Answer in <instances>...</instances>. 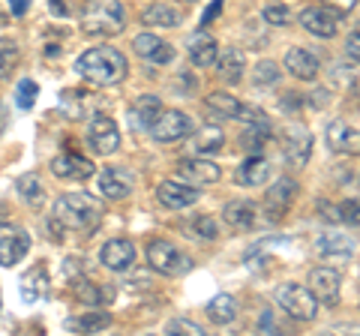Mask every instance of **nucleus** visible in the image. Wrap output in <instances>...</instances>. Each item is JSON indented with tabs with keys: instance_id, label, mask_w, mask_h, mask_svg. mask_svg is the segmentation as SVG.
Segmentation results:
<instances>
[{
	"instance_id": "1",
	"label": "nucleus",
	"mask_w": 360,
	"mask_h": 336,
	"mask_svg": "<svg viewBox=\"0 0 360 336\" xmlns=\"http://www.w3.org/2000/svg\"><path fill=\"white\" fill-rule=\"evenodd\" d=\"M54 222H58L63 231L90 234L103 222V201H96L87 193H66L58 198V205H54Z\"/></svg>"
},
{
	"instance_id": "2",
	"label": "nucleus",
	"mask_w": 360,
	"mask_h": 336,
	"mask_svg": "<svg viewBox=\"0 0 360 336\" xmlns=\"http://www.w3.org/2000/svg\"><path fill=\"white\" fill-rule=\"evenodd\" d=\"M75 70L82 72L87 82H94V84H120L123 78H127L129 63H127V58H123L117 49L99 46V49L84 51L82 58H78Z\"/></svg>"
},
{
	"instance_id": "3",
	"label": "nucleus",
	"mask_w": 360,
	"mask_h": 336,
	"mask_svg": "<svg viewBox=\"0 0 360 336\" xmlns=\"http://www.w3.org/2000/svg\"><path fill=\"white\" fill-rule=\"evenodd\" d=\"M127 27V15H123L120 0H90L82 18V30L84 37L94 39H108L117 37Z\"/></svg>"
},
{
	"instance_id": "4",
	"label": "nucleus",
	"mask_w": 360,
	"mask_h": 336,
	"mask_svg": "<svg viewBox=\"0 0 360 336\" xmlns=\"http://www.w3.org/2000/svg\"><path fill=\"white\" fill-rule=\"evenodd\" d=\"M276 304L283 306L291 318H297V321H312L315 316H319V300H315V295L307 285H297V283L279 285Z\"/></svg>"
},
{
	"instance_id": "5",
	"label": "nucleus",
	"mask_w": 360,
	"mask_h": 336,
	"mask_svg": "<svg viewBox=\"0 0 360 336\" xmlns=\"http://www.w3.org/2000/svg\"><path fill=\"white\" fill-rule=\"evenodd\" d=\"M148 261L156 273H165V276H180L193 267L189 255L180 252L172 240H153L148 246Z\"/></svg>"
},
{
	"instance_id": "6",
	"label": "nucleus",
	"mask_w": 360,
	"mask_h": 336,
	"mask_svg": "<svg viewBox=\"0 0 360 336\" xmlns=\"http://www.w3.org/2000/svg\"><path fill=\"white\" fill-rule=\"evenodd\" d=\"M205 105L213 111V115H219V117H238V120H246V123H262L264 120V111L243 105L238 96H231V93H225V91L207 93Z\"/></svg>"
},
{
	"instance_id": "7",
	"label": "nucleus",
	"mask_w": 360,
	"mask_h": 336,
	"mask_svg": "<svg viewBox=\"0 0 360 336\" xmlns=\"http://www.w3.org/2000/svg\"><path fill=\"white\" fill-rule=\"evenodd\" d=\"M189 132H193V117L184 115V111H160V117H156L150 127V136L162 144L186 138Z\"/></svg>"
},
{
	"instance_id": "8",
	"label": "nucleus",
	"mask_w": 360,
	"mask_h": 336,
	"mask_svg": "<svg viewBox=\"0 0 360 336\" xmlns=\"http://www.w3.org/2000/svg\"><path fill=\"white\" fill-rule=\"evenodd\" d=\"M87 141H90V148H94L99 156L115 153L120 148L117 123L111 117H105V115H94V120H90V127H87Z\"/></svg>"
},
{
	"instance_id": "9",
	"label": "nucleus",
	"mask_w": 360,
	"mask_h": 336,
	"mask_svg": "<svg viewBox=\"0 0 360 336\" xmlns=\"http://www.w3.org/2000/svg\"><path fill=\"white\" fill-rule=\"evenodd\" d=\"M30 250V234L18 226H0V264L13 267L27 255Z\"/></svg>"
},
{
	"instance_id": "10",
	"label": "nucleus",
	"mask_w": 360,
	"mask_h": 336,
	"mask_svg": "<svg viewBox=\"0 0 360 336\" xmlns=\"http://www.w3.org/2000/svg\"><path fill=\"white\" fill-rule=\"evenodd\" d=\"M177 177L180 181H186V183H193V186H205V183H217L222 177V172H219L217 162L205 160V153H201V156L180 160L177 162Z\"/></svg>"
},
{
	"instance_id": "11",
	"label": "nucleus",
	"mask_w": 360,
	"mask_h": 336,
	"mask_svg": "<svg viewBox=\"0 0 360 336\" xmlns=\"http://www.w3.org/2000/svg\"><path fill=\"white\" fill-rule=\"evenodd\" d=\"M300 25L307 27L312 37L330 39V37H336V30H340V13L330 6H307L300 13Z\"/></svg>"
},
{
	"instance_id": "12",
	"label": "nucleus",
	"mask_w": 360,
	"mask_h": 336,
	"mask_svg": "<svg viewBox=\"0 0 360 336\" xmlns=\"http://www.w3.org/2000/svg\"><path fill=\"white\" fill-rule=\"evenodd\" d=\"M340 273L333 271V267H315V271L309 273V283L307 288L315 295V300L324 306H333V304H340Z\"/></svg>"
},
{
	"instance_id": "13",
	"label": "nucleus",
	"mask_w": 360,
	"mask_h": 336,
	"mask_svg": "<svg viewBox=\"0 0 360 336\" xmlns=\"http://www.w3.org/2000/svg\"><path fill=\"white\" fill-rule=\"evenodd\" d=\"M156 198H160V205L165 207H172V210H184L189 205H195V201L201 198V193L193 186V183H186V181H162L160 186H156Z\"/></svg>"
},
{
	"instance_id": "14",
	"label": "nucleus",
	"mask_w": 360,
	"mask_h": 336,
	"mask_svg": "<svg viewBox=\"0 0 360 336\" xmlns=\"http://www.w3.org/2000/svg\"><path fill=\"white\" fill-rule=\"evenodd\" d=\"M328 144H330L333 153L360 156V132L354 127H348V123L340 117L328 123Z\"/></svg>"
},
{
	"instance_id": "15",
	"label": "nucleus",
	"mask_w": 360,
	"mask_h": 336,
	"mask_svg": "<svg viewBox=\"0 0 360 336\" xmlns=\"http://www.w3.org/2000/svg\"><path fill=\"white\" fill-rule=\"evenodd\" d=\"M132 174L127 172V168H120V165H108L103 174H99V189H103V195L108 201H123L129 193H132Z\"/></svg>"
},
{
	"instance_id": "16",
	"label": "nucleus",
	"mask_w": 360,
	"mask_h": 336,
	"mask_svg": "<svg viewBox=\"0 0 360 336\" xmlns=\"http://www.w3.org/2000/svg\"><path fill=\"white\" fill-rule=\"evenodd\" d=\"M51 172L58 177H63V181H84V177L94 174V162L84 160V156L75 153V150H66V153L51 160Z\"/></svg>"
},
{
	"instance_id": "17",
	"label": "nucleus",
	"mask_w": 360,
	"mask_h": 336,
	"mask_svg": "<svg viewBox=\"0 0 360 336\" xmlns=\"http://www.w3.org/2000/svg\"><path fill=\"white\" fill-rule=\"evenodd\" d=\"M99 259H103V264L108 267V271H117V273L120 271H129V267L135 264V246L127 238H115V240H108L103 246Z\"/></svg>"
},
{
	"instance_id": "18",
	"label": "nucleus",
	"mask_w": 360,
	"mask_h": 336,
	"mask_svg": "<svg viewBox=\"0 0 360 336\" xmlns=\"http://www.w3.org/2000/svg\"><path fill=\"white\" fill-rule=\"evenodd\" d=\"M283 150H285V160L291 165L303 168V165L309 162V153H312V136L303 127H288L285 141H283Z\"/></svg>"
},
{
	"instance_id": "19",
	"label": "nucleus",
	"mask_w": 360,
	"mask_h": 336,
	"mask_svg": "<svg viewBox=\"0 0 360 336\" xmlns=\"http://www.w3.org/2000/svg\"><path fill=\"white\" fill-rule=\"evenodd\" d=\"M297 195V183L291 181V177H279V181L267 189V195H264V205L270 210V219H279V217H285V210L288 205L295 201Z\"/></svg>"
},
{
	"instance_id": "20",
	"label": "nucleus",
	"mask_w": 360,
	"mask_h": 336,
	"mask_svg": "<svg viewBox=\"0 0 360 336\" xmlns=\"http://www.w3.org/2000/svg\"><path fill=\"white\" fill-rule=\"evenodd\" d=\"M132 46H135V54H141V58L150 63H172L174 60V49L168 46L165 39L153 37V33H139Z\"/></svg>"
},
{
	"instance_id": "21",
	"label": "nucleus",
	"mask_w": 360,
	"mask_h": 336,
	"mask_svg": "<svg viewBox=\"0 0 360 336\" xmlns=\"http://www.w3.org/2000/svg\"><path fill=\"white\" fill-rule=\"evenodd\" d=\"M186 49H189V58H193V63L201 66V70H210V66L219 60L217 39H213L210 33H205V30L193 33V37H189V42H186Z\"/></svg>"
},
{
	"instance_id": "22",
	"label": "nucleus",
	"mask_w": 360,
	"mask_h": 336,
	"mask_svg": "<svg viewBox=\"0 0 360 336\" xmlns=\"http://www.w3.org/2000/svg\"><path fill=\"white\" fill-rule=\"evenodd\" d=\"M285 70L295 75V78H300V82H312V78H319L321 63H319V58H315L312 51H307V49H291V51L285 54Z\"/></svg>"
},
{
	"instance_id": "23",
	"label": "nucleus",
	"mask_w": 360,
	"mask_h": 336,
	"mask_svg": "<svg viewBox=\"0 0 360 336\" xmlns=\"http://www.w3.org/2000/svg\"><path fill=\"white\" fill-rule=\"evenodd\" d=\"M270 162L264 160L262 153H250L243 160V165L238 168V183H243V186H264L267 181H270Z\"/></svg>"
},
{
	"instance_id": "24",
	"label": "nucleus",
	"mask_w": 360,
	"mask_h": 336,
	"mask_svg": "<svg viewBox=\"0 0 360 336\" xmlns=\"http://www.w3.org/2000/svg\"><path fill=\"white\" fill-rule=\"evenodd\" d=\"M222 219L229 222V228H234V231H250L255 226L252 201H229L225 210H222Z\"/></svg>"
},
{
	"instance_id": "25",
	"label": "nucleus",
	"mask_w": 360,
	"mask_h": 336,
	"mask_svg": "<svg viewBox=\"0 0 360 336\" xmlns=\"http://www.w3.org/2000/svg\"><path fill=\"white\" fill-rule=\"evenodd\" d=\"M49 295V273H45V267H30V271L21 276V297H25V304H37Z\"/></svg>"
},
{
	"instance_id": "26",
	"label": "nucleus",
	"mask_w": 360,
	"mask_h": 336,
	"mask_svg": "<svg viewBox=\"0 0 360 336\" xmlns=\"http://www.w3.org/2000/svg\"><path fill=\"white\" fill-rule=\"evenodd\" d=\"M160 111H162V103H160V96H153V93H144V96H139L132 103V123L139 129H150L153 127V120L160 117Z\"/></svg>"
},
{
	"instance_id": "27",
	"label": "nucleus",
	"mask_w": 360,
	"mask_h": 336,
	"mask_svg": "<svg viewBox=\"0 0 360 336\" xmlns=\"http://www.w3.org/2000/svg\"><path fill=\"white\" fill-rule=\"evenodd\" d=\"M72 291H75V297L82 300V304H87V306H99V304H111V300H115V288L111 285L96 288L94 283H87V279H75Z\"/></svg>"
},
{
	"instance_id": "28",
	"label": "nucleus",
	"mask_w": 360,
	"mask_h": 336,
	"mask_svg": "<svg viewBox=\"0 0 360 336\" xmlns=\"http://www.w3.org/2000/svg\"><path fill=\"white\" fill-rule=\"evenodd\" d=\"M315 252L324 255V259H348V255H352V240L336 231L321 234V238L315 240Z\"/></svg>"
},
{
	"instance_id": "29",
	"label": "nucleus",
	"mask_w": 360,
	"mask_h": 336,
	"mask_svg": "<svg viewBox=\"0 0 360 336\" xmlns=\"http://www.w3.org/2000/svg\"><path fill=\"white\" fill-rule=\"evenodd\" d=\"M207 316L213 324H229L238 318V300H234L231 295H217L207 304Z\"/></svg>"
},
{
	"instance_id": "30",
	"label": "nucleus",
	"mask_w": 360,
	"mask_h": 336,
	"mask_svg": "<svg viewBox=\"0 0 360 336\" xmlns=\"http://www.w3.org/2000/svg\"><path fill=\"white\" fill-rule=\"evenodd\" d=\"M243 70H246V58H243L240 49H229V51L222 54V60H219V75H222L229 84H238L240 78H243Z\"/></svg>"
},
{
	"instance_id": "31",
	"label": "nucleus",
	"mask_w": 360,
	"mask_h": 336,
	"mask_svg": "<svg viewBox=\"0 0 360 336\" xmlns=\"http://www.w3.org/2000/svg\"><path fill=\"white\" fill-rule=\"evenodd\" d=\"M141 21H144L148 27H174L177 21H180V15H177L174 6H168V4H153V6L144 9Z\"/></svg>"
},
{
	"instance_id": "32",
	"label": "nucleus",
	"mask_w": 360,
	"mask_h": 336,
	"mask_svg": "<svg viewBox=\"0 0 360 336\" xmlns=\"http://www.w3.org/2000/svg\"><path fill=\"white\" fill-rule=\"evenodd\" d=\"M111 324V316L108 312H103V309H90V312H84L82 318H72L66 328L70 330H84V333H99V330H105Z\"/></svg>"
},
{
	"instance_id": "33",
	"label": "nucleus",
	"mask_w": 360,
	"mask_h": 336,
	"mask_svg": "<svg viewBox=\"0 0 360 336\" xmlns=\"http://www.w3.org/2000/svg\"><path fill=\"white\" fill-rule=\"evenodd\" d=\"M222 141H225V132L219 127H205L195 132V150L198 153H217L222 150Z\"/></svg>"
},
{
	"instance_id": "34",
	"label": "nucleus",
	"mask_w": 360,
	"mask_h": 336,
	"mask_svg": "<svg viewBox=\"0 0 360 336\" xmlns=\"http://www.w3.org/2000/svg\"><path fill=\"white\" fill-rule=\"evenodd\" d=\"M267 138H270V127H267V120H262V123H252V129L243 132L240 144H243L246 153H262V148H264Z\"/></svg>"
},
{
	"instance_id": "35",
	"label": "nucleus",
	"mask_w": 360,
	"mask_h": 336,
	"mask_svg": "<svg viewBox=\"0 0 360 336\" xmlns=\"http://www.w3.org/2000/svg\"><path fill=\"white\" fill-rule=\"evenodd\" d=\"M15 189H18V195L25 198L30 207L42 205V195H45V189H42V183L37 181V174H25V177H18V181H15Z\"/></svg>"
},
{
	"instance_id": "36",
	"label": "nucleus",
	"mask_w": 360,
	"mask_h": 336,
	"mask_svg": "<svg viewBox=\"0 0 360 336\" xmlns=\"http://www.w3.org/2000/svg\"><path fill=\"white\" fill-rule=\"evenodd\" d=\"M333 75H336V82H340L345 91H352V93H360V60L357 63H340L333 70Z\"/></svg>"
},
{
	"instance_id": "37",
	"label": "nucleus",
	"mask_w": 360,
	"mask_h": 336,
	"mask_svg": "<svg viewBox=\"0 0 360 336\" xmlns=\"http://www.w3.org/2000/svg\"><path fill=\"white\" fill-rule=\"evenodd\" d=\"M15 63H18V46L13 39H0V82L15 70Z\"/></svg>"
},
{
	"instance_id": "38",
	"label": "nucleus",
	"mask_w": 360,
	"mask_h": 336,
	"mask_svg": "<svg viewBox=\"0 0 360 336\" xmlns=\"http://www.w3.org/2000/svg\"><path fill=\"white\" fill-rule=\"evenodd\" d=\"M37 93H39V87L37 82H30V78H25V82H18L15 87V105L18 108H33V103H37Z\"/></svg>"
},
{
	"instance_id": "39",
	"label": "nucleus",
	"mask_w": 360,
	"mask_h": 336,
	"mask_svg": "<svg viewBox=\"0 0 360 336\" xmlns=\"http://www.w3.org/2000/svg\"><path fill=\"white\" fill-rule=\"evenodd\" d=\"M279 82V66L270 63V60H262L255 66V84H276Z\"/></svg>"
},
{
	"instance_id": "40",
	"label": "nucleus",
	"mask_w": 360,
	"mask_h": 336,
	"mask_svg": "<svg viewBox=\"0 0 360 336\" xmlns=\"http://www.w3.org/2000/svg\"><path fill=\"white\" fill-rule=\"evenodd\" d=\"M264 21H267V25H274V27H285L288 21H291V13H288V6H285V4L267 6V9H264Z\"/></svg>"
},
{
	"instance_id": "41",
	"label": "nucleus",
	"mask_w": 360,
	"mask_h": 336,
	"mask_svg": "<svg viewBox=\"0 0 360 336\" xmlns=\"http://www.w3.org/2000/svg\"><path fill=\"white\" fill-rule=\"evenodd\" d=\"M340 217L342 222H348V226H360V201L357 198H348L340 205Z\"/></svg>"
},
{
	"instance_id": "42",
	"label": "nucleus",
	"mask_w": 360,
	"mask_h": 336,
	"mask_svg": "<svg viewBox=\"0 0 360 336\" xmlns=\"http://www.w3.org/2000/svg\"><path fill=\"white\" fill-rule=\"evenodd\" d=\"M193 228H195L198 238H205V240H213V238H217V226H213V219H210V217H198Z\"/></svg>"
},
{
	"instance_id": "43",
	"label": "nucleus",
	"mask_w": 360,
	"mask_h": 336,
	"mask_svg": "<svg viewBox=\"0 0 360 336\" xmlns=\"http://www.w3.org/2000/svg\"><path fill=\"white\" fill-rule=\"evenodd\" d=\"M177 330H184V333H193V336H198V333H205L198 328V324H193V321H186V318H174L172 324L165 328V333H177Z\"/></svg>"
},
{
	"instance_id": "44",
	"label": "nucleus",
	"mask_w": 360,
	"mask_h": 336,
	"mask_svg": "<svg viewBox=\"0 0 360 336\" xmlns=\"http://www.w3.org/2000/svg\"><path fill=\"white\" fill-rule=\"evenodd\" d=\"M345 51H348V58H354V60H360V21H357V25H354V30H352V33H348Z\"/></svg>"
},
{
	"instance_id": "45",
	"label": "nucleus",
	"mask_w": 360,
	"mask_h": 336,
	"mask_svg": "<svg viewBox=\"0 0 360 336\" xmlns=\"http://www.w3.org/2000/svg\"><path fill=\"white\" fill-rule=\"evenodd\" d=\"M319 214H321V219H328V222H342L340 207H333L330 201H319Z\"/></svg>"
},
{
	"instance_id": "46",
	"label": "nucleus",
	"mask_w": 360,
	"mask_h": 336,
	"mask_svg": "<svg viewBox=\"0 0 360 336\" xmlns=\"http://www.w3.org/2000/svg\"><path fill=\"white\" fill-rule=\"evenodd\" d=\"M222 13V0H213V4L205 9V15H201V27H207V25H213L217 21V15Z\"/></svg>"
},
{
	"instance_id": "47",
	"label": "nucleus",
	"mask_w": 360,
	"mask_h": 336,
	"mask_svg": "<svg viewBox=\"0 0 360 336\" xmlns=\"http://www.w3.org/2000/svg\"><path fill=\"white\" fill-rule=\"evenodd\" d=\"M328 6H333L336 13H352L357 6V0H328Z\"/></svg>"
},
{
	"instance_id": "48",
	"label": "nucleus",
	"mask_w": 360,
	"mask_h": 336,
	"mask_svg": "<svg viewBox=\"0 0 360 336\" xmlns=\"http://www.w3.org/2000/svg\"><path fill=\"white\" fill-rule=\"evenodd\" d=\"M312 105H315V108L328 105V91H315V93H312Z\"/></svg>"
},
{
	"instance_id": "49",
	"label": "nucleus",
	"mask_w": 360,
	"mask_h": 336,
	"mask_svg": "<svg viewBox=\"0 0 360 336\" xmlns=\"http://www.w3.org/2000/svg\"><path fill=\"white\" fill-rule=\"evenodd\" d=\"M13 13L15 15H25L27 13V0H13Z\"/></svg>"
},
{
	"instance_id": "50",
	"label": "nucleus",
	"mask_w": 360,
	"mask_h": 336,
	"mask_svg": "<svg viewBox=\"0 0 360 336\" xmlns=\"http://www.w3.org/2000/svg\"><path fill=\"white\" fill-rule=\"evenodd\" d=\"M51 9H54V13H60V15L66 13V9H63V4H60V0H51Z\"/></svg>"
},
{
	"instance_id": "51",
	"label": "nucleus",
	"mask_w": 360,
	"mask_h": 336,
	"mask_svg": "<svg viewBox=\"0 0 360 336\" xmlns=\"http://www.w3.org/2000/svg\"><path fill=\"white\" fill-rule=\"evenodd\" d=\"M186 4H195V0H186Z\"/></svg>"
}]
</instances>
